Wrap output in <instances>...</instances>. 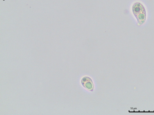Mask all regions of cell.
I'll list each match as a JSON object with an SVG mask.
<instances>
[{"label": "cell", "instance_id": "7a4b0ae2", "mask_svg": "<svg viewBox=\"0 0 154 115\" xmlns=\"http://www.w3.org/2000/svg\"><path fill=\"white\" fill-rule=\"evenodd\" d=\"M82 85L87 90L92 91L94 89V85L92 80L87 77L84 78L82 80Z\"/></svg>", "mask_w": 154, "mask_h": 115}, {"label": "cell", "instance_id": "6da1fadb", "mask_svg": "<svg viewBox=\"0 0 154 115\" xmlns=\"http://www.w3.org/2000/svg\"><path fill=\"white\" fill-rule=\"evenodd\" d=\"M132 10L139 25L144 24L146 19V14L143 5L139 2L134 3L132 6Z\"/></svg>", "mask_w": 154, "mask_h": 115}]
</instances>
